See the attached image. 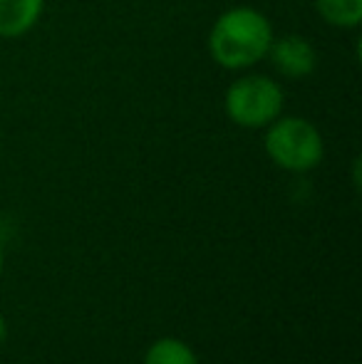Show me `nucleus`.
Returning <instances> with one entry per match:
<instances>
[{
    "mask_svg": "<svg viewBox=\"0 0 362 364\" xmlns=\"http://www.w3.org/2000/svg\"><path fill=\"white\" fill-rule=\"evenodd\" d=\"M273 43L271 20L256 8H231L221 13L208 33V53L223 70H246L268 55Z\"/></svg>",
    "mask_w": 362,
    "mask_h": 364,
    "instance_id": "nucleus-1",
    "label": "nucleus"
},
{
    "mask_svg": "<svg viewBox=\"0 0 362 364\" xmlns=\"http://www.w3.org/2000/svg\"><path fill=\"white\" fill-rule=\"evenodd\" d=\"M266 154L283 171L305 173L320 166L325 156L323 134L303 117H278L266 127Z\"/></svg>",
    "mask_w": 362,
    "mask_h": 364,
    "instance_id": "nucleus-2",
    "label": "nucleus"
},
{
    "mask_svg": "<svg viewBox=\"0 0 362 364\" xmlns=\"http://www.w3.org/2000/svg\"><path fill=\"white\" fill-rule=\"evenodd\" d=\"M285 95L278 82L263 75H246L231 82L223 97V107L233 124L243 129H266L283 114Z\"/></svg>",
    "mask_w": 362,
    "mask_h": 364,
    "instance_id": "nucleus-3",
    "label": "nucleus"
},
{
    "mask_svg": "<svg viewBox=\"0 0 362 364\" xmlns=\"http://www.w3.org/2000/svg\"><path fill=\"white\" fill-rule=\"evenodd\" d=\"M266 58H271L273 68L283 77H290V80L313 75L315 68H318V53L310 45V40L300 38V35L273 38Z\"/></svg>",
    "mask_w": 362,
    "mask_h": 364,
    "instance_id": "nucleus-4",
    "label": "nucleus"
},
{
    "mask_svg": "<svg viewBox=\"0 0 362 364\" xmlns=\"http://www.w3.org/2000/svg\"><path fill=\"white\" fill-rule=\"evenodd\" d=\"M45 0H0V38H20L35 28Z\"/></svg>",
    "mask_w": 362,
    "mask_h": 364,
    "instance_id": "nucleus-5",
    "label": "nucleus"
},
{
    "mask_svg": "<svg viewBox=\"0 0 362 364\" xmlns=\"http://www.w3.org/2000/svg\"><path fill=\"white\" fill-rule=\"evenodd\" d=\"M144 364H198V357L183 340L161 337L151 342L144 355Z\"/></svg>",
    "mask_w": 362,
    "mask_h": 364,
    "instance_id": "nucleus-6",
    "label": "nucleus"
},
{
    "mask_svg": "<svg viewBox=\"0 0 362 364\" xmlns=\"http://www.w3.org/2000/svg\"><path fill=\"white\" fill-rule=\"evenodd\" d=\"M315 10L333 28H358L362 20V0H315Z\"/></svg>",
    "mask_w": 362,
    "mask_h": 364,
    "instance_id": "nucleus-7",
    "label": "nucleus"
},
{
    "mask_svg": "<svg viewBox=\"0 0 362 364\" xmlns=\"http://www.w3.org/2000/svg\"><path fill=\"white\" fill-rule=\"evenodd\" d=\"M5 337H8V322H5V317L0 315V345L5 342Z\"/></svg>",
    "mask_w": 362,
    "mask_h": 364,
    "instance_id": "nucleus-8",
    "label": "nucleus"
},
{
    "mask_svg": "<svg viewBox=\"0 0 362 364\" xmlns=\"http://www.w3.org/2000/svg\"><path fill=\"white\" fill-rule=\"evenodd\" d=\"M0 275H3V243H0Z\"/></svg>",
    "mask_w": 362,
    "mask_h": 364,
    "instance_id": "nucleus-9",
    "label": "nucleus"
}]
</instances>
